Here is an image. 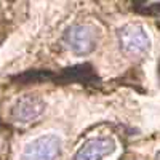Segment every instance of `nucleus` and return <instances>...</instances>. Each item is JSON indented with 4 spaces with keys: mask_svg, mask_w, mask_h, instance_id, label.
<instances>
[{
    "mask_svg": "<svg viewBox=\"0 0 160 160\" xmlns=\"http://www.w3.org/2000/svg\"><path fill=\"white\" fill-rule=\"evenodd\" d=\"M64 43L74 55L85 56L95 51L101 40V29L91 22L74 24L64 32Z\"/></svg>",
    "mask_w": 160,
    "mask_h": 160,
    "instance_id": "obj_1",
    "label": "nucleus"
},
{
    "mask_svg": "<svg viewBox=\"0 0 160 160\" xmlns=\"http://www.w3.org/2000/svg\"><path fill=\"white\" fill-rule=\"evenodd\" d=\"M118 47L130 58H141L151 51L152 42L144 26L138 22H128L117 31Z\"/></svg>",
    "mask_w": 160,
    "mask_h": 160,
    "instance_id": "obj_2",
    "label": "nucleus"
},
{
    "mask_svg": "<svg viewBox=\"0 0 160 160\" xmlns=\"http://www.w3.org/2000/svg\"><path fill=\"white\" fill-rule=\"evenodd\" d=\"M62 151V139L56 133H43L22 148L19 160H56Z\"/></svg>",
    "mask_w": 160,
    "mask_h": 160,
    "instance_id": "obj_3",
    "label": "nucleus"
},
{
    "mask_svg": "<svg viewBox=\"0 0 160 160\" xmlns=\"http://www.w3.org/2000/svg\"><path fill=\"white\" fill-rule=\"evenodd\" d=\"M47 109L45 101L37 95H24L13 102L10 117L15 123H31L40 118Z\"/></svg>",
    "mask_w": 160,
    "mask_h": 160,
    "instance_id": "obj_4",
    "label": "nucleus"
},
{
    "mask_svg": "<svg viewBox=\"0 0 160 160\" xmlns=\"http://www.w3.org/2000/svg\"><path fill=\"white\" fill-rule=\"evenodd\" d=\"M117 151V142L111 136H93L88 138L75 151L72 160H102Z\"/></svg>",
    "mask_w": 160,
    "mask_h": 160,
    "instance_id": "obj_5",
    "label": "nucleus"
}]
</instances>
